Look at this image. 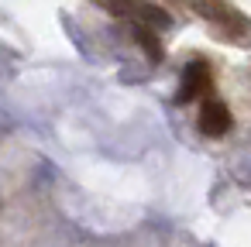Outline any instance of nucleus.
Listing matches in <instances>:
<instances>
[{"label": "nucleus", "mask_w": 251, "mask_h": 247, "mask_svg": "<svg viewBox=\"0 0 251 247\" xmlns=\"http://www.w3.org/2000/svg\"><path fill=\"white\" fill-rule=\"evenodd\" d=\"M193 7H196L206 21H213L217 28H224L230 38H244V35L251 31V21H248L244 14H237L230 4H224V0H193Z\"/></svg>", "instance_id": "f257e3e1"}, {"label": "nucleus", "mask_w": 251, "mask_h": 247, "mask_svg": "<svg viewBox=\"0 0 251 247\" xmlns=\"http://www.w3.org/2000/svg\"><path fill=\"white\" fill-rule=\"evenodd\" d=\"M210 66L203 62V59H193L186 69H182V86H179V103H193V100H200L203 103V96L210 93Z\"/></svg>", "instance_id": "f03ea898"}, {"label": "nucleus", "mask_w": 251, "mask_h": 247, "mask_svg": "<svg viewBox=\"0 0 251 247\" xmlns=\"http://www.w3.org/2000/svg\"><path fill=\"white\" fill-rule=\"evenodd\" d=\"M196 127H200V134H206V137H224V134L230 131V110H227L220 100H203L200 117H196Z\"/></svg>", "instance_id": "7ed1b4c3"}, {"label": "nucleus", "mask_w": 251, "mask_h": 247, "mask_svg": "<svg viewBox=\"0 0 251 247\" xmlns=\"http://www.w3.org/2000/svg\"><path fill=\"white\" fill-rule=\"evenodd\" d=\"M134 38H138V45L158 62L162 59V45H158V38H155V31H148V28H141V24H134Z\"/></svg>", "instance_id": "20e7f679"}]
</instances>
